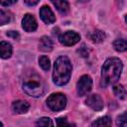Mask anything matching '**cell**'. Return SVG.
I'll return each mask as SVG.
<instances>
[{
  "label": "cell",
  "instance_id": "1",
  "mask_svg": "<svg viewBox=\"0 0 127 127\" xmlns=\"http://www.w3.org/2000/svg\"><path fill=\"white\" fill-rule=\"evenodd\" d=\"M123 64L118 58H110L105 61L101 68V78L104 85L114 84L121 75Z\"/></svg>",
  "mask_w": 127,
  "mask_h": 127
},
{
  "label": "cell",
  "instance_id": "2",
  "mask_svg": "<svg viewBox=\"0 0 127 127\" xmlns=\"http://www.w3.org/2000/svg\"><path fill=\"white\" fill-rule=\"evenodd\" d=\"M71 74V64L67 57L61 56L59 57L54 64V71H53V80L54 82L59 85H64L68 82Z\"/></svg>",
  "mask_w": 127,
  "mask_h": 127
},
{
  "label": "cell",
  "instance_id": "3",
  "mask_svg": "<svg viewBox=\"0 0 127 127\" xmlns=\"http://www.w3.org/2000/svg\"><path fill=\"white\" fill-rule=\"evenodd\" d=\"M22 87L25 93L32 97H40L44 93V83L42 81V78L40 75H38L36 72L32 71L26 74L24 77Z\"/></svg>",
  "mask_w": 127,
  "mask_h": 127
},
{
  "label": "cell",
  "instance_id": "4",
  "mask_svg": "<svg viewBox=\"0 0 127 127\" xmlns=\"http://www.w3.org/2000/svg\"><path fill=\"white\" fill-rule=\"evenodd\" d=\"M47 105L52 111L63 110L66 106V97L61 92L53 93L47 98Z\"/></svg>",
  "mask_w": 127,
  "mask_h": 127
},
{
  "label": "cell",
  "instance_id": "5",
  "mask_svg": "<svg viewBox=\"0 0 127 127\" xmlns=\"http://www.w3.org/2000/svg\"><path fill=\"white\" fill-rule=\"evenodd\" d=\"M92 87V79L89 75L83 74L76 83V92L79 96H83L87 94Z\"/></svg>",
  "mask_w": 127,
  "mask_h": 127
},
{
  "label": "cell",
  "instance_id": "6",
  "mask_svg": "<svg viewBox=\"0 0 127 127\" xmlns=\"http://www.w3.org/2000/svg\"><path fill=\"white\" fill-rule=\"evenodd\" d=\"M59 40H60L61 44H63L64 46H73L79 42L80 36L76 32L66 31L59 37Z\"/></svg>",
  "mask_w": 127,
  "mask_h": 127
},
{
  "label": "cell",
  "instance_id": "7",
  "mask_svg": "<svg viewBox=\"0 0 127 127\" xmlns=\"http://www.w3.org/2000/svg\"><path fill=\"white\" fill-rule=\"evenodd\" d=\"M85 103L94 111H100L103 108V100L98 94H90L87 96Z\"/></svg>",
  "mask_w": 127,
  "mask_h": 127
},
{
  "label": "cell",
  "instance_id": "8",
  "mask_svg": "<svg viewBox=\"0 0 127 127\" xmlns=\"http://www.w3.org/2000/svg\"><path fill=\"white\" fill-rule=\"evenodd\" d=\"M22 27L26 32H34L38 27L35 17L29 13L25 14V16L22 20Z\"/></svg>",
  "mask_w": 127,
  "mask_h": 127
},
{
  "label": "cell",
  "instance_id": "9",
  "mask_svg": "<svg viewBox=\"0 0 127 127\" xmlns=\"http://www.w3.org/2000/svg\"><path fill=\"white\" fill-rule=\"evenodd\" d=\"M40 17L46 24H53L56 21V16L51 10V8L47 5H44L40 9Z\"/></svg>",
  "mask_w": 127,
  "mask_h": 127
},
{
  "label": "cell",
  "instance_id": "10",
  "mask_svg": "<svg viewBox=\"0 0 127 127\" xmlns=\"http://www.w3.org/2000/svg\"><path fill=\"white\" fill-rule=\"evenodd\" d=\"M30 108V104L25 100H16L12 103V110L16 114H24Z\"/></svg>",
  "mask_w": 127,
  "mask_h": 127
},
{
  "label": "cell",
  "instance_id": "11",
  "mask_svg": "<svg viewBox=\"0 0 127 127\" xmlns=\"http://www.w3.org/2000/svg\"><path fill=\"white\" fill-rule=\"evenodd\" d=\"M12 46L8 42L2 41L0 43V55L2 59H9L12 55Z\"/></svg>",
  "mask_w": 127,
  "mask_h": 127
},
{
  "label": "cell",
  "instance_id": "12",
  "mask_svg": "<svg viewBox=\"0 0 127 127\" xmlns=\"http://www.w3.org/2000/svg\"><path fill=\"white\" fill-rule=\"evenodd\" d=\"M39 49L43 52H51L53 50L52 40L47 36H43L39 42Z\"/></svg>",
  "mask_w": 127,
  "mask_h": 127
},
{
  "label": "cell",
  "instance_id": "13",
  "mask_svg": "<svg viewBox=\"0 0 127 127\" xmlns=\"http://www.w3.org/2000/svg\"><path fill=\"white\" fill-rule=\"evenodd\" d=\"M112 121L109 116H103L95 120L92 124L91 127H111Z\"/></svg>",
  "mask_w": 127,
  "mask_h": 127
},
{
  "label": "cell",
  "instance_id": "14",
  "mask_svg": "<svg viewBox=\"0 0 127 127\" xmlns=\"http://www.w3.org/2000/svg\"><path fill=\"white\" fill-rule=\"evenodd\" d=\"M88 37L93 43H101L105 39V34H104V32H102L100 30H95V31L91 32L88 35Z\"/></svg>",
  "mask_w": 127,
  "mask_h": 127
},
{
  "label": "cell",
  "instance_id": "15",
  "mask_svg": "<svg viewBox=\"0 0 127 127\" xmlns=\"http://www.w3.org/2000/svg\"><path fill=\"white\" fill-rule=\"evenodd\" d=\"M53 4L57 8V10L62 14H65L69 10V5L66 1H53Z\"/></svg>",
  "mask_w": 127,
  "mask_h": 127
},
{
  "label": "cell",
  "instance_id": "16",
  "mask_svg": "<svg viewBox=\"0 0 127 127\" xmlns=\"http://www.w3.org/2000/svg\"><path fill=\"white\" fill-rule=\"evenodd\" d=\"M113 92L115 94V96L119 99H124L126 97V89L124 88V86L122 84H115L113 86Z\"/></svg>",
  "mask_w": 127,
  "mask_h": 127
},
{
  "label": "cell",
  "instance_id": "17",
  "mask_svg": "<svg viewBox=\"0 0 127 127\" xmlns=\"http://www.w3.org/2000/svg\"><path fill=\"white\" fill-rule=\"evenodd\" d=\"M113 47L117 52L127 51V41L124 39H116L113 42Z\"/></svg>",
  "mask_w": 127,
  "mask_h": 127
},
{
  "label": "cell",
  "instance_id": "18",
  "mask_svg": "<svg viewBox=\"0 0 127 127\" xmlns=\"http://www.w3.org/2000/svg\"><path fill=\"white\" fill-rule=\"evenodd\" d=\"M35 127H54L53 120L49 117H42L36 122Z\"/></svg>",
  "mask_w": 127,
  "mask_h": 127
},
{
  "label": "cell",
  "instance_id": "19",
  "mask_svg": "<svg viewBox=\"0 0 127 127\" xmlns=\"http://www.w3.org/2000/svg\"><path fill=\"white\" fill-rule=\"evenodd\" d=\"M11 13L10 12H7V11H4L3 9L0 10V25H5L7 23L10 22L11 20Z\"/></svg>",
  "mask_w": 127,
  "mask_h": 127
},
{
  "label": "cell",
  "instance_id": "20",
  "mask_svg": "<svg viewBox=\"0 0 127 127\" xmlns=\"http://www.w3.org/2000/svg\"><path fill=\"white\" fill-rule=\"evenodd\" d=\"M39 64H40V66H41L44 70H49V68H50V66H51L50 59H49L47 56H42V57H40V59H39Z\"/></svg>",
  "mask_w": 127,
  "mask_h": 127
},
{
  "label": "cell",
  "instance_id": "21",
  "mask_svg": "<svg viewBox=\"0 0 127 127\" xmlns=\"http://www.w3.org/2000/svg\"><path fill=\"white\" fill-rule=\"evenodd\" d=\"M116 124L118 127H127V111H125L117 117Z\"/></svg>",
  "mask_w": 127,
  "mask_h": 127
},
{
  "label": "cell",
  "instance_id": "22",
  "mask_svg": "<svg viewBox=\"0 0 127 127\" xmlns=\"http://www.w3.org/2000/svg\"><path fill=\"white\" fill-rule=\"evenodd\" d=\"M57 125H58V127H75L74 124L69 123L66 120V118H64V117L57 119Z\"/></svg>",
  "mask_w": 127,
  "mask_h": 127
},
{
  "label": "cell",
  "instance_id": "23",
  "mask_svg": "<svg viewBox=\"0 0 127 127\" xmlns=\"http://www.w3.org/2000/svg\"><path fill=\"white\" fill-rule=\"evenodd\" d=\"M77 53L81 56V57H83V58H86V57H88V54H89V52H88V49L85 47V45H82L78 50H77Z\"/></svg>",
  "mask_w": 127,
  "mask_h": 127
},
{
  "label": "cell",
  "instance_id": "24",
  "mask_svg": "<svg viewBox=\"0 0 127 127\" xmlns=\"http://www.w3.org/2000/svg\"><path fill=\"white\" fill-rule=\"evenodd\" d=\"M7 36L10 37V38H13L15 40H18L20 38V35L16 31H9V32H7Z\"/></svg>",
  "mask_w": 127,
  "mask_h": 127
},
{
  "label": "cell",
  "instance_id": "25",
  "mask_svg": "<svg viewBox=\"0 0 127 127\" xmlns=\"http://www.w3.org/2000/svg\"><path fill=\"white\" fill-rule=\"evenodd\" d=\"M24 3L25 4H27V5H30V6H35V5H37L38 3H39V1H29V0H25L24 1Z\"/></svg>",
  "mask_w": 127,
  "mask_h": 127
},
{
  "label": "cell",
  "instance_id": "26",
  "mask_svg": "<svg viewBox=\"0 0 127 127\" xmlns=\"http://www.w3.org/2000/svg\"><path fill=\"white\" fill-rule=\"evenodd\" d=\"M17 1H2L1 2V5L2 6H9V5H12V4H15Z\"/></svg>",
  "mask_w": 127,
  "mask_h": 127
},
{
  "label": "cell",
  "instance_id": "27",
  "mask_svg": "<svg viewBox=\"0 0 127 127\" xmlns=\"http://www.w3.org/2000/svg\"><path fill=\"white\" fill-rule=\"evenodd\" d=\"M125 22L127 23V14H126V16H125Z\"/></svg>",
  "mask_w": 127,
  "mask_h": 127
}]
</instances>
